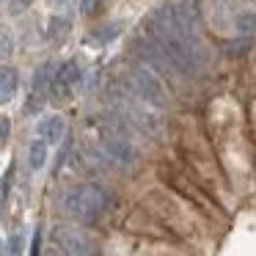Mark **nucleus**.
I'll list each match as a JSON object with an SVG mask.
<instances>
[{
    "label": "nucleus",
    "mask_w": 256,
    "mask_h": 256,
    "mask_svg": "<svg viewBox=\"0 0 256 256\" xmlns=\"http://www.w3.org/2000/svg\"><path fill=\"white\" fill-rule=\"evenodd\" d=\"M113 196L108 193L105 188H100V184H80V188L69 190L66 198H64V206H66V212L72 218H78V220L83 223H94L100 220L105 212L113 210Z\"/></svg>",
    "instance_id": "f257e3e1"
},
{
    "label": "nucleus",
    "mask_w": 256,
    "mask_h": 256,
    "mask_svg": "<svg viewBox=\"0 0 256 256\" xmlns=\"http://www.w3.org/2000/svg\"><path fill=\"white\" fill-rule=\"evenodd\" d=\"M135 86H138V94L144 96L146 102H152V105H162V102H166V88H162V83L152 72H146V69H140V72L135 74Z\"/></svg>",
    "instance_id": "f03ea898"
},
{
    "label": "nucleus",
    "mask_w": 256,
    "mask_h": 256,
    "mask_svg": "<svg viewBox=\"0 0 256 256\" xmlns=\"http://www.w3.org/2000/svg\"><path fill=\"white\" fill-rule=\"evenodd\" d=\"M56 240L61 242V248L66 250V256H96L94 245H91L83 234H74V232L61 228V232L56 234Z\"/></svg>",
    "instance_id": "7ed1b4c3"
},
{
    "label": "nucleus",
    "mask_w": 256,
    "mask_h": 256,
    "mask_svg": "<svg viewBox=\"0 0 256 256\" xmlns=\"http://www.w3.org/2000/svg\"><path fill=\"white\" fill-rule=\"evenodd\" d=\"M64 135H66V122H64V116H44L39 122V138L44 140V144L56 146L64 140Z\"/></svg>",
    "instance_id": "20e7f679"
},
{
    "label": "nucleus",
    "mask_w": 256,
    "mask_h": 256,
    "mask_svg": "<svg viewBox=\"0 0 256 256\" xmlns=\"http://www.w3.org/2000/svg\"><path fill=\"white\" fill-rule=\"evenodd\" d=\"M20 88V74L14 66H0V105H6V102L14 100Z\"/></svg>",
    "instance_id": "39448f33"
},
{
    "label": "nucleus",
    "mask_w": 256,
    "mask_h": 256,
    "mask_svg": "<svg viewBox=\"0 0 256 256\" xmlns=\"http://www.w3.org/2000/svg\"><path fill=\"white\" fill-rule=\"evenodd\" d=\"M105 152L110 154V160H116L118 166H130L135 160V149L122 138H108L105 140Z\"/></svg>",
    "instance_id": "423d86ee"
},
{
    "label": "nucleus",
    "mask_w": 256,
    "mask_h": 256,
    "mask_svg": "<svg viewBox=\"0 0 256 256\" xmlns=\"http://www.w3.org/2000/svg\"><path fill=\"white\" fill-rule=\"evenodd\" d=\"M56 80H61L64 86H69V88H74V86L80 83V66L74 61H66L61 64V66L56 69Z\"/></svg>",
    "instance_id": "0eeeda50"
},
{
    "label": "nucleus",
    "mask_w": 256,
    "mask_h": 256,
    "mask_svg": "<svg viewBox=\"0 0 256 256\" xmlns=\"http://www.w3.org/2000/svg\"><path fill=\"white\" fill-rule=\"evenodd\" d=\"M28 162H30V168H34V171L44 168V162H47V144H44L42 138H36L34 144H30V149H28Z\"/></svg>",
    "instance_id": "6e6552de"
},
{
    "label": "nucleus",
    "mask_w": 256,
    "mask_h": 256,
    "mask_svg": "<svg viewBox=\"0 0 256 256\" xmlns=\"http://www.w3.org/2000/svg\"><path fill=\"white\" fill-rule=\"evenodd\" d=\"M69 28H72V22H69L66 17H52L50 25H47V30H50V39H56V42H61L64 36L69 34Z\"/></svg>",
    "instance_id": "1a4fd4ad"
},
{
    "label": "nucleus",
    "mask_w": 256,
    "mask_h": 256,
    "mask_svg": "<svg viewBox=\"0 0 256 256\" xmlns=\"http://www.w3.org/2000/svg\"><path fill=\"white\" fill-rule=\"evenodd\" d=\"M8 135H12V122L8 116H0V149L8 144Z\"/></svg>",
    "instance_id": "9d476101"
},
{
    "label": "nucleus",
    "mask_w": 256,
    "mask_h": 256,
    "mask_svg": "<svg viewBox=\"0 0 256 256\" xmlns=\"http://www.w3.org/2000/svg\"><path fill=\"white\" fill-rule=\"evenodd\" d=\"M102 12V0H83V14L94 17V14Z\"/></svg>",
    "instance_id": "9b49d317"
},
{
    "label": "nucleus",
    "mask_w": 256,
    "mask_h": 256,
    "mask_svg": "<svg viewBox=\"0 0 256 256\" xmlns=\"http://www.w3.org/2000/svg\"><path fill=\"white\" fill-rule=\"evenodd\" d=\"M12 52V36L6 30H0V58H6Z\"/></svg>",
    "instance_id": "f8f14e48"
},
{
    "label": "nucleus",
    "mask_w": 256,
    "mask_h": 256,
    "mask_svg": "<svg viewBox=\"0 0 256 256\" xmlns=\"http://www.w3.org/2000/svg\"><path fill=\"white\" fill-rule=\"evenodd\" d=\"M8 250H12L14 256H17L20 250H22V237H20V234H14V237L8 240Z\"/></svg>",
    "instance_id": "ddd939ff"
},
{
    "label": "nucleus",
    "mask_w": 256,
    "mask_h": 256,
    "mask_svg": "<svg viewBox=\"0 0 256 256\" xmlns=\"http://www.w3.org/2000/svg\"><path fill=\"white\" fill-rule=\"evenodd\" d=\"M42 254V232L36 228V234H34V245H30V256H39Z\"/></svg>",
    "instance_id": "4468645a"
},
{
    "label": "nucleus",
    "mask_w": 256,
    "mask_h": 256,
    "mask_svg": "<svg viewBox=\"0 0 256 256\" xmlns=\"http://www.w3.org/2000/svg\"><path fill=\"white\" fill-rule=\"evenodd\" d=\"M25 6H30V0H12V14L25 12Z\"/></svg>",
    "instance_id": "2eb2a0df"
},
{
    "label": "nucleus",
    "mask_w": 256,
    "mask_h": 256,
    "mask_svg": "<svg viewBox=\"0 0 256 256\" xmlns=\"http://www.w3.org/2000/svg\"><path fill=\"white\" fill-rule=\"evenodd\" d=\"M240 8H256V0H234Z\"/></svg>",
    "instance_id": "dca6fc26"
},
{
    "label": "nucleus",
    "mask_w": 256,
    "mask_h": 256,
    "mask_svg": "<svg viewBox=\"0 0 256 256\" xmlns=\"http://www.w3.org/2000/svg\"><path fill=\"white\" fill-rule=\"evenodd\" d=\"M0 254H3V242H0Z\"/></svg>",
    "instance_id": "f3484780"
}]
</instances>
